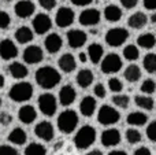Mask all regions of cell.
Here are the masks:
<instances>
[{"instance_id": "obj_1", "label": "cell", "mask_w": 156, "mask_h": 155, "mask_svg": "<svg viewBox=\"0 0 156 155\" xmlns=\"http://www.w3.org/2000/svg\"><path fill=\"white\" fill-rule=\"evenodd\" d=\"M60 73L52 66H43L36 71V82L44 89H52L60 82Z\"/></svg>"}, {"instance_id": "obj_2", "label": "cell", "mask_w": 156, "mask_h": 155, "mask_svg": "<svg viewBox=\"0 0 156 155\" xmlns=\"http://www.w3.org/2000/svg\"><path fill=\"white\" fill-rule=\"evenodd\" d=\"M96 142V129L90 125H83L74 136V144L78 150H86Z\"/></svg>"}, {"instance_id": "obj_3", "label": "cell", "mask_w": 156, "mask_h": 155, "mask_svg": "<svg viewBox=\"0 0 156 155\" xmlns=\"http://www.w3.org/2000/svg\"><path fill=\"white\" fill-rule=\"evenodd\" d=\"M8 96L12 102L23 103L32 99L33 96V85L27 81H21L14 84L8 91Z\"/></svg>"}, {"instance_id": "obj_4", "label": "cell", "mask_w": 156, "mask_h": 155, "mask_svg": "<svg viewBox=\"0 0 156 155\" xmlns=\"http://www.w3.org/2000/svg\"><path fill=\"white\" fill-rule=\"evenodd\" d=\"M78 126V114L74 110H65L58 117V128L62 133H71Z\"/></svg>"}, {"instance_id": "obj_5", "label": "cell", "mask_w": 156, "mask_h": 155, "mask_svg": "<svg viewBox=\"0 0 156 155\" xmlns=\"http://www.w3.org/2000/svg\"><path fill=\"white\" fill-rule=\"evenodd\" d=\"M121 120V114L118 110H115L114 107L104 104L100 107L99 113H97V121L104 126H110V125H115L118 124V121Z\"/></svg>"}, {"instance_id": "obj_6", "label": "cell", "mask_w": 156, "mask_h": 155, "mask_svg": "<svg viewBox=\"0 0 156 155\" xmlns=\"http://www.w3.org/2000/svg\"><path fill=\"white\" fill-rule=\"evenodd\" d=\"M129 38V32L125 27H112L105 33V43L110 47H121Z\"/></svg>"}, {"instance_id": "obj_7", "label": "cell", "mask_w": 156, "mask_h": 155, "mask_svg": "<svg viewBox=\"0 0 156 155\" xmlns=\"http://www.w3.org/2000/svg\"><path fill=\"white\" fill-rule=\"evenodd\" d=\"M38 110L43 113L47 117H52L56 113V98H55L52 93H43V95L38 96Z\"/></svg>"}, {"instance_id": "obj_8", "label": "cell", "mask_w": 156, "mask_h": 155, "mask_svg": "<svg viewBox=\"0 0 156 155\" xmlns=\"http://www.w3.org/2000/svg\"><path fill=\"white\" fill-rule=\"evenodd\" d=\"M122 69V59L118 54H108L101 60V71L104 74L118 73Z\"/></svg>"}, {"instance_id": "obj_9", "label": "cell", "mask_w": 156, "mask_h": 155, "mask_svg": "<svg viewBox=\"0 0 156 155\" xmlns=\"http://www.w3.org/2000/svg\"><path fill=\"white\" fill-rule=\"evenodd\" d=\"M76 19V14L71 10L70 7H60L56 11V15H55V22L59 27H69Z\"/></svg>"}, {"instance_id": "obj_10", "label": "cell", "mask_w": 156, "mask_h": 155, "mask_svg": "<svg viewBox=\"0 0 156 155\" xmlns=\"http://www.w3.org/2000/svg\"><path fill=\"white\" fill-rule=\"evenodd\" d=\"M32 26L37 34H45L47 32H49L52 27V21L47 14H37L32 21Z\"/></svg>"}, {"instance_id": "obj_11", "label": "cell", "mask_w": 156, "mask_h": 155, "mask_svg": "<svg viewBox=\"0 0 156 155\" xmlns=\"http://www.w3.org/2000/svg\"><path fill=\"white\" fill-rule=\"evenodd\" d=\"M101 14L97 8H86L80 14V23L82 26H96L99 23Z\"/></svg>"}, {"instance_id": "obj_12", "label": "cell", "mask_w": 156, "mask_h": 155, "mask_svg": "<svg viewBox=\"0 0 156 155\" xmlns=\"http://www.w3.org/2000/svg\"><path fill=\"white\" fill-rule=\"evenodd\" d=\"M34 135L38 137V139L44 140V142H51L55 136V129L54 125L48 121H41L36 125L34 128Z\"/></svg>"}, {"instance_id": "obj_13", "label": "cell", "mask_w": 156, "mask_h": 155, "mask_svg": "<svg viewBox=\"0 0 156 155\" xmlns=\"http://www.w3.org/2000/svg\"><path fill=\"white\" fill-rule=\"evenodd\" d=\"M23 60L27 65H36L44 59V52L38 45H29L23 51Z\"/></svg>"}, {"instance_id": "obj_14", "label": "cell", "mask_w": 156, "mask_h": 155, "mask_svg": "<svg viewBox=\"0 0 156 155\" xmlns=\"http://www.w3.org/2000/svg\"><path fill=\"white\" fill-rule=\"evenodd\" d=\"M18 55V47L14 44L12 40L4 38L0 41V58L3 60H11Z\"/></svg>"}, {"instance_id": "obj_15", "label": "cell", "mask_w": 156, "mask_h": 155, "mask_svg": "<svg viewBox=\"0 0 156 155\" xmlns=\"http://www.w3.org/2000/svg\"><path fill=\"white\" fill-rule=\"evenodd\" d=\"M14 11H15L16 16L25 19V18H29V16H32L33 14H34L36 5L32 0H19V2L15 4V7H14Z\"/></svg>"}, {"instance_id": "obj_16", "label": "cell", "mask_w": 156, "mask_h": 155, "mask_svg": "<svg viewBox=\"0 0 156 155\" xmlns=\"http://www.w3.org/2000/svg\"><path fill=\"white\" fill-rule=\"evenodd\" d=\"M88 40V36L83 30H80V29H71L67 32V41H69V45L71 48L77 49L80 47H82L83 44L86 43Z\"/></svg>"}, {"instance_id": "obj_17", "label": "cell", "mask_w": 156, "mask_h": 155, "mask_svg": "<svg viewBox=\"0 0 156 155\" xmlns=\"http://www.w3.org/2000/svg\"><path fill=\"white\" fill-rule=\"evenodd\" d=\"M44 47L49 54H58L63 47V40L58 33H51L44 40Z\"/></svg>"}, {"instance_id": "obj_18", "label": "cell", "mask_w": 156, "mask_h": 155, "mask_svg": "<svg viewBox=\"0 0 156 155\" xmlns=\"http://www.w3.org/2000/svg\"><path fill=\"white\" fill-rule=\"evenodd\" d=\"M121 133L118 129H105L101 133V144L104 147H114L121 143Z\"/></svg>"}, {"instance_id": "obj_19", "label": "cell", "mask_w": 156, "mask_h": 155, "mask_svg": "<svg viewBox=\"0 0 156 155\" xmlns=\"http://www.w3.org/2000/svg\"><path fill=\"white\" fill-rule=\"evenodd\" d=\"M77 98V92L71 85H63L59 91V102L62 106L67 107L70 104H73L76 102Z\"/></svg>"}, {"instance_id": "obj_20", "label": "cell", "mask_w": 156, "mask_h": 155, "mask_svg": "<svg viewBox=\"0 0 156 155\" xmlns=\"http://www.w3.org/2000/svg\"><path fill=\"white\" fill-rule=\"evenodd\" d=\"M18 118L22 124H26V125H30L32 122H34L36 118H37V111L33 106L30 104H25L19 109L18 111Z\"/></svg>"}, {"instance_id": "obj_21", "label": "cell", "mask_w": 156, "mask_h": 155, "mask_svg": "<svg viewBox=\"0 0 156 155\" xmlns=\"http://www.w3.org/2000/svg\"><path fill=\"white\" fill-rule=\"evenodd\" d=\"M97 102L93 96H85L80 103V111L83 117H92L96 111Z\"/></svg>"}, {"instance_id": "obj_22", "label": "cell", "mask_w": 156, "mask_h": 155, "mask_svg": "<svg viewBox=\"0 0 156 155\" xmlns=\"http://www.w3.org/2000/svg\"><path fill=\"white\" fill-rule=\"evenodd\" d=\"M58 66L65 73H71L77 67V60L71 54H63L58 60Z\"/></svg>"}, {"instance_id": "obj_23", "label": "cell", "mask_w": 156, "mask_h": 155, "mask_svg": "<svg viewBox=\"0 0 156 155\" xmlns=\"http://www.w3.org/2000/svg\"><path fill=\"white\" fill-rule=\"evenodd\" d=\"M147 23H148V16L144 13H141V11L132 14L129 16V19H127V25L132 29H143Z\"/></svg>"}, {"instance_id": "obj_24", "label": "cell", "mask_w": 156, "mask_h": 155, "mask_svg": "<svg viewBox=\"0 0 156 155\" xmlns=\"http://www.w3.org/2000/svg\"><path fill=\"white\" fill-rule=\"evenodd\" d=\"M93 73H92L89 69H82V70H80L77 73V77H76V81L77 84L80 85L81 88H83V89H86L88 87H90L92 82H93Z\"/></svg>"}, {"instance_id": "obj_25", "label": "cell", "mask_w": 156, "mask_h": 155, "mask_svg": "<svg viewBox=\"0 0 156 155\" xmlns=\"http://www.w3.org/2000/svg\"><path fill=\"white\" fill-rule=\"evenodd\" d=\"M103 54H104V49H103L101 44H99V43H92L88 47V52H86L88 59H90V62L94 63V65H97L101 60Z\"/></svg>"}, {"instance_id": "obj_26", "label": "cell", "mask_w": 156, "mask_h": 155, "mask_svg": "<svg viewBox=\"0 0 156 155\" xmlns=\"http://www.w3.org/2000/svg\"><path fill=\"white\" fill-rule=\"evenodd\" d=\"M8 71H10L11 77H12V78H15V80L25 78V77L27 76V73H29L27 67L23 65V63H21V62L10 63V66H8Z\"/></svg>"}, {"instance_id": "obj_27", "label": "cell", "mask_w": 156, "mask_h": 155, "mask_svg": "<svg viewBox=\"0 0 156 155\" xmlns=\"http://www.w3.org/2000/svg\"><path fill=\"white\" fill-rule=\"evenodd\" d=\"M33 37H34V33H33V30L30 29V27H27V26L18 27L16 32H15V40L18 41V43H21V44L30 43V41L33 40Z\"/></svg>"}, {"instance_id": "obj_28", "label": "cell", "mask_w": 156, "mask_h": 155, "mask_svg": "<svg viewBox=\"0 0 156 155\" xmlns=\"http://www.w3.org/2000/svg\"><path fill=\"white\" fill-rule=\"evenodd\" d=\"M26 140H27V135L22 128H14L12 131L10 132V135H8V142L12 143V144H16V146L25 144Z\"/></svg>"}, {"instance_id": "obj_29", "label": "cell", "mask_w": 156, "mask_h": 155, "mask_svg": "<svg viewBox=\"0 0 156 155\" xmlns=\"http://www.w3.org/2000/svg\"><path fill=\"white\" fill-rule=\"evenodd\" d=\"M122 14L123 13H122L121 7H118V5H115V4H110V5H107V7L104 8V18L107 19L108 22L121 21Z\"/></svg>"}, {"instance_id": "obj_30", "label": "cell", "mask_w": 156, "mask_h": 155, "mask_svg": "<svg viewBox=\"0 0 156 155\" xmlns=\"http://www.w3.org/2000/svg\"><path fill=\"white\" fill-rule=\"evenodd\" d=\"M126 121H127V124L132 126H143V125H145L147 121H148V115L141 111H133L127 115Z\"/></svg>"}, {"instance_id": "obj_31", "label": "cell", "mask_w": 156, "mask_h": 155, "mask_svg": "<svg viewBox=\"0 0 156 155\" xmlns=\"http://www.w3.org/2000/svg\"><path fill=\"white\" fill-rule=\"evenodd\" d=\"M123 77L129 82H137L141 78V69L137 65H129L123 71Z\"/></svg>"}, {"instance_id": "obj_32", "label": "cell", "mask_w": 156, "mask_h": 155, "mask_svg": "<svg viewBox=\"0 0 156 155\" xmlns=\"http://www.w3.org/2000/svg\"><path fill=\"white\" fill-rule=\"evenodd\" d=\"M137 44L138 47H141L144 49H151L154 48L156 44V37L154 33H143L141 36H138Z\"/></svg>"}, {"instance_id": "obj_33", "label": "cell", "mask_w": 156, "mask_h": 155, "mask_svg": "<svg viewBox=\"0 0 156 155\" xmlns=\"http://www.w3.org/2000/svg\"><path fill=\"white\" fill-rule=\"evenodd\" d=\"M134 102L140 109L147 110V111H152L155 107V100L154 98L151 96H147V95H137L134 98Z\"/></svg>"}, {"instance_id": "obj_34", "label": "cell", "mask_w": 156, "mask_h": 155, "mask_svg": "<svg viewBox=\"0 0 156 155\" xmlns=\"http://www.w3.org/2000/svg\"><path fill=\"white\" fill-rule=\"evenodd\" d=\"M143 66L148 73L154 74L156 71V54L149 52L148 55H145V58L143 59Z\"/></svg>"}, {"instance_id": "obj_35", "label": "cell", "mask_w": 156, "mask_h": 155, "mask_svg": "<svg viewBox=\"0 0 156 155\" xmlns=\"http://www.w3.org/2000/svg\"><path fill=\"white\" fill-rule=\"evenodd\" d=\"M47 148L40 143H30L25 148V155H45Z\"/></svg>"}, {"instance_id": "obj_36", "label": "cell", "mask_w": 156, "mask_h": 155, "mask_svg": "<svg viewBox=\"0 0 156 155\" xmlns=\"http://www.w3.org/2000/svg\"><path fill=\"white\" fill-rule=\"evenodd\" d=\"M123 58L127 60H137L140 58V49L134 44H129L123 48Z\"/></svg>"}, {"instance_id": "obj_37", "label": "cell", "mask_w": 156, "mask_h": 155, "mask_svg": "<svg viewBox=\"0 0 156 155\" xmlns=\"http://www.w3.org/2000/svg\"><path fill=\"white\" fill-rule=\"evenodd\" d=\"M112 103L119 109H127L130 104V98L123 93H116L112 96Z\"/></svg>"}, {"instance_id": "obj_38", "label": "cell", "mask_w": 156, "mask_h": 155, "mask_svg": "<svg viewBox=\"0 0 156 155\" xmlns=\"http://www.w3.org/2000/svg\"><path fill=\"white\" fill-rule=\"evenodd\" d=\"M126 140L130 143V144H137L143 140V136H141V132L137 131L134 128H129L126 131Z\"/></svg>"}, {"instance_id": "obj_39", "label": "cell", "mask_w": 156, "mask_h": 155, "mask_svg": "<svg viewBox=\"0 0 156 155\" xmlns=\"http://www.w3.org/2000/svg\"><path fill=\"white\" fill-rule=\"evenodd\" d=\"M140 89H141V92H143L144 95H152V93L155 92V89H156V84H155L154 80L148 78V80H145V81L141 84Z\"/></svg>"}, {"instance_id": "obj_40", "label": "cell", "mask_w": 156, "mask_h": 155, "mask_svg": "<svg viewBox=\"0 0 156 155\" xmlns=\"http://www.w3.org/2000/svg\"><path fill=\"white\" fill-rule=\"evenodd\" d=\"M108 88H110L111 92L119 93L122 89H123V84H122V81L119 78H116V77H112V78L108 80Z\"/></svg>"}, {"instance_id": "obj_41", "label": "cell", "mask_w": 156, "mask_h": 155, "mask_svg": "<svg viewBox=\"0 0 156 155\" xmlns=\"http://www.w3.org/2000/svg\"><path fill=\"white\" fill-rule=\"evenodd\" d=\"M11 25V16L8 15V13L0 10V29H7Z\"/></svg>"}, {"instance_id": "obj_42", "label": "cell", "mask_w": 156, "mask_h": 155, "mask_svg": "<svg viewBox=\"0 0 156 155\" xmlns=\"http://www.w3.org/2000/svg\"><path fill=\"white\" fill-rule=\"evenodd\" d=\"M93 92H94V96H96V98H99V99L105 98V95H107V91H105V87L101 84V82H97V84L94 85Z\"/></svg>"}, {"instance_id": "obj_43", "label": "cell", "mask_w": 156, "mask_h": 155, "mask_svg": "<svg viewBox=\"0 0 156 155\" xmlns=\"http://www.w3.org/2000/svg\"><path fill=\"white\" fill-rule=\"evenodd\" d=\"M11 122H12V115H11L10 113H7V111L0 113V125L8 126Z\"/></svg>"}, {"instance_id": "obj_44", "label": "cell", "mask_w": 156, "mask_h": 155, "mask_svg": "<svg viewBox=\"0 0 156 155\" xmlns=\"http://www.w3.org/2000/svg\"><path fill=\"white\" fill-rule=\"evenodd\" d=\"M147 136L151 142H156V122H151L147 128Z\"/></svg>"}, {"instance_id": "obj_45", "label": "cell", "mask_w": 156, "mask_h": 155, "mask_svg": "<svg viewBox=\"0 0 156 155\" xmlns=\"http://www.w3.org/2000/svg\"><path fill=\"white\" fill-rule=\"evenodd\" d=\"M0 155H18V151L12 146L3 144V146H0Z\"/></svg>"}, {"instance_id": "obj_46", "label": "cell", "mask_w": 156, "mask_h": 155, "mask_svg": "<svg viewBox=\"0 0 156 155\" xmlns=\"http://www.w3.org/2000/svg\"><path fill=\"white\" fill-rule=\"evenodd\" d=\"M38 3H40L41 7L47 11L56 7V0H38Z\"/></svg>"}, {"instance_id": "obj_47", "label": "cell", "mask_w": 156, "mask_h": 155, "mask_svg": "<svg viewBox=\"0 0 156 155\" xmlns=\"http://www.w3.org/2000/svg\"><path fill=\"white\" fill-rule=\"evenodd\" d=\"M121 4L126 10H132V8H134L138 4V0H121Z\"/></svg>"}, {"instance_id": "obj_48", "label": "cell", "mask_w": 156, "mask_h": 155, "mask_svg": "<svg viewBox=\"0 0 156 155\" xmlns=\"http://www.w3.org/2000/svg\"><path fill=\"white\" fill-rule=\"evenodd\" d=\"M144 7L147 8V10H151L154 11L156 8V0H144Z\"/></svg>"}, {"instance_id": "obj_49", "label": "cell", "mask_w": 156, "mask_h": 155, "mask_svg": "<svg viewBox=\"0 0 156 155\" xmlns=\"http://www.w3.org/2000/svg\"><path fill=\"white\" fill-rule=\"evenodd\" d=\"M93 0H71L74 5H78V7H85V5H89Z\"/></svg>"}, {"instance_id": "obj_50", "label": "cell", "mask_w": 156, "mask_h": 155, "mask_svg": "<svg viewBox=\"0 0 156 155\" xmlns=\"http://www.w3.org/2000/svg\"><path fill=\"white\" fill-rule=\"evenodd\" d=\"M133 155H152V154H151V150H149V148L140 147V148H137V150L134 151V154Z\"/></svg>"}, {"instance_id": "obj_51", "label": "cell", "mask_w": 156, "mask_h": 155, "mask_svg": "<svg viewBox=\"0 0 156 155\" xmlns=\"http://www.w3.org/2000/svg\"><path fill=\"white\" fill-rule=\"evenodd\" d=\"M78 59H80V62L86 63V62H88V55H86L85 52H81V54L78 55Z\"/></svg>"}, {"instance_id": "obj_52", "label": "cell", "mask_w": 156, "mask_h": 155, "mask_svg": "<svg viewBox=\"0 0 156 155\" xmlns=\"http://www.w3.org/2000/svg\"><path fill=\"white\" fill-rule=\"evenodd\" d=\"M108 155H127V154L125 153L123 150H114V151H111Z\"/></svg>"}, {"instance_id": "obj_53", "label": "cell", "mask_w": 156, "mask_h": 155, "mask_svg": "<svg viewBox=\"0 0 156 155\" xmlns=\"http://www.w3.org/2000/svg\"><path fill=\"white\" fill-rule=\"evenodd\" d=\"M86 155H103V153L100 150H92L90 153H88Z\"/></svg>"}, {"instance_id": "obj_54", "label": "cell", "mask_w": 156, "mask_h": 155, "mask_svg": "<svg viewBox=\"0 0 156 155\" xmlns=\"http://www.w3.org/2000/svg\"><path fill=\"white\" fill-rule=\"evenodd\" d=\"M4 82H5L4 77H3V74H0V88H3V87H4Z\"/></svg>"}, {"instance_id": "obj_55", "label": "cell", "mask_w": 156, "mask_h": 155, "mask_svg": "<svg viewBox=\"0 0 156 155\" xmlns=\"http://www.w3.org/2000/svg\"><path fill=\"white\" fill-rule=\"evenodd\" d=\"M151 23H156V14H152V16H151Z\"/></svg>"}, {"instance_id": "obj_56", "label": "cell", "mask_w": 156, "mask_h": 155, "mask_svg": "<svg viewBox=\"0 0 156 155\" xmlns=\"http://www.w3.org/2000/svg\"><path fill=\"white\" fill-rule=\"evenodd\" d=\"M90 34H97V29H90Z\"/></svg>"}, {"instance_id": "obj_57", "label": "cell", "mask_w": 156, "mask_h": 155, "mask_svg": "<svg viewBox=\"0 0 156 155\" xmlns=\"http://www.w3.org/2000/svg\"><path fill=\"white\" fill-rule=\"evenodd\" d=\"M2 103H3V102H2V98H0V107H2Z\"/></svg>"}]
</instances>
